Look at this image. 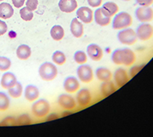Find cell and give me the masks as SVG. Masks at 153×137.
Segmentation results:
<instances>
[{
  "mask_svg": "<svg viewBox=\"0 0 153 137\" xmlns=\"http://www.w3.org/2000/svg\"><path fill=\"white\" fill-rule=\"evenodd\" d=\"M111 60L116 65L129 67L136 62V54L130 49H119L113 52Z\"/></svg>",
  "mask_w": 153,
  "mask_h": 137,
  "instance_id": "1",
  "label": "cell"
},
{
  "mask_svg": "<svg viewBox=\"0 0 153 137\" xmlns=\"http://www.w3.org/2000/svg\"><path fill=\"white\" fill-rule=\"evenodd\" d=\"M133 23V17L127 12L116 13L112 21V27L115 30H123L128 28Z\"/></svg>",
  "mask_w": 153,
  "mask_h": 137,
  "instance_id": "2",
  "label": "cell"
},
{
  "mask_svg": "<svg viewBox=\"0 0 153 137\" xmlns=\"http://www.w3.org/2000/svg\"><path fill=\"white\" fill-rule=\"evenodd\" d=\"M57 68L53 63L46 62L41 64L39 68V74L42 80L45 81H51L54 80L57 76Z\"/></svg>",
  "mask_w": 153,
  "mask_h": 137,
  "instance_id": "3",
  "label": "cell"
},
{
  "mask_svg": "<svg viewBox=\"0 0 153 137\" xmlns=\"http://www.w3.org/2000/svg\"><path fill=\"white\" fill-rule=\"evenodd\" d=\"M50 104L46 100H39L33 103L31 107V112L34 117L38 118H43L50 112Z\"/></svg>",
  "mask_w": 153,
  "mask_h": 137,
  "instance_id": "4",
  "label": "cell"
},
{
  "mask_svg": "<svg viewBox=\"0 0 153 137\" xmlns=\"http://www.w3.org/2000/svg\"><path fill=\"white\" fill-rule=\"evenodd\" d=\"M117 38L121 44L125 45H133L137 40L136 31L128 27L120 31L117 34Z\"/></svg>",
  "mask_w": 153,
  "mask_h": 137,
  "instance_id": "5",
  "label": "cell"
},
{
  "mask_svg": "<svg viewBox=\"0 0 153 137\" xmlns=\"http://www.w3.org/2000/svg\"><path fill=\"white\" fill-rule=\"evenodd\" d=\"M136 34L137 40L142 41L149 40L153 36V26L148 22L142 23L137 26Z\"/></svg>",
  "mask_w": 153,
  "mask_h": 137,
  "instance_id": "6",
  "label": "cell"
},
{
  "mask_svg": "<svg viewBox=\"0 0 153 137\" xmlns=\"http://www.w3.org/2000/svg\"><path fill=\"white\" fill-rule=\"evenodd\" d=\"M135 16L142 23L150 22L153 20V9L151 7L140 6L135 11Z\"/></svg>",
  "mask_w": 153,
  "mask_h": 137,
  "instance_id": "7",
  "label": "cell"
},
{
  "mask_svg": "<svg viewBox=\"0 0 153 137\" xmlns=\"http://www.w3.org/2000/svg\"><path fill=\"white\" fill-rule=\"evenodd\" d=\"M77 76L83 83H89L94 80V72L90 66L82 64L77 69Z\"/></svg>",
  "mask_w": 153,
  "mask_h": 137,
  "instance_id": "8",
  "label": "cell"
},
{
  "mask_svg": "<svg viewBox=\"0 0 153 137\" xmlns=\"http://www.w3.org/2000/svg\"><path fill=\"white\" fill-rule=\"evenodd\" d=\"M57 103L62 109L65 110H73L76 107V101L71 95L63 94L57 99Z\"/></svg>",
  "mask_w": 153,
  "mask_h": 137,
  "instance_id": "9",
  "label": "cell"
},
{
  "mask_svg": "<svg viewBox=\"0 0 153 137\" xmlns=\"http://www.w3.org/2000/svg\"><path fill=\"white\" fill-rule=\"evenodd\" d=\"M76 16L79 20H80L83 23L88 24L93 22L94 19V13L93 10L90 9L88 7H79L77 12H76Z\"/></svg>",
  "mask_w": 153,
  "mask_h": 137,
  "instance_id": "10",
  "label": "cell"
},
{
  "mask_svg": "<svg viewBox=\"0 0 153 137\" xmlns=\"http://www.w3.org/2000/svg\"><path fill=\"white\" fill-rule=\"evenodd\" d=\"M76 101L79 106L87 107L89 105L92 101V95L89 90L81 89L78 91L76 94Z\"/></svg>",
  "mask_w": 153,
  "mask_h": 137,
  "instance_id": "11",
  "label": "cell"
},
{
  "mask_svg": "<svg viewBox=\"0 0 153 137\" xmlns=\"http://www.w3.org/2000/svg\"><path fill=\"white\" fill-rule=\"evenodd\" d=\"M63 87L67 93L73 94L79 91L80 85H79L78 80L75 76H68L64 81Z\"/></svg>",
  "mask_w": 153,
  "mask_h": 137,
  "instance_id": "12",
  "label": "cell"
},
{
  "mask_svg": "<svg viewBox=\"0 0 153 137\" xmlns=\"http://www.w3.org/2000/svg\"><path fill=\"white\" fill-rule=\"evenodd\" d=\"M87 53L91 59L94 61H100L103 57L102 48L96 44H90L87 47Z\"/></svg>",
  "mask_w": 153,
  "mask_h": 137,
  "instance_id": "13",
  "label": "cell"
},
{
  "mask_svg": "<svg viewBox=\"0 0 153 137\" xmlns=\"http://www.w3.org/2000/svg\"><path fill=\"white\" fill-rule=\"evenodd\" d=\"M114 80L117 87L120 88L129 81V77L125 69L118 68L114 73Z\"/></svg>",
  "mask_w": 153,
  "mask_h": 137,
  "instance_id": "14",
  "label": "cell"
},
{
  "mask_svg": "<svg viewBox=\"0 0 153 137\" xmlns=\"http://www.w3.org/2000/svg\"><path fill=\"white\" fill-rule=\"evenodd\" d=\"M17 80H16V76L12 72H6L4 73L1 79V86L4 90H8L10 88L13 87L16 84Z\"/></svg>",
  "mask_w": 153,
  "mask_h": 137,
  "instance_id": "15",
  "label": "cell"
},
{
  "mask_svg": "<svg viewBox=\"0 0 153 137\" xmlns=\"http://www.w3.org/2000/svg\"><path fill=\"white\" fill-rule=\"evenodd\" d=\"M59 9L66 13H73L78 7V3L76 0H60L58 3Z\"/></svg>",
  "mask_w": 153,
  "mask_h": 137,
  "instance_id": "16",
  "label": "cell"
},
{
  "mask_svg": "<svg viewBox=\"0 0 153 137\" xmlns=\"http://www.w3.org/2000/svg\"><path fill=\"white\" fill-rule=\"evenodd\" d=\"M102 13L107 17H112L119 12V7L114 2H106L101 7Z\"/></svg>",
  "mask_w": 153,
  "mask_h": 137,
  "instance_id": "17",
  "label": "cell"
},
{
  "mask_svg": "<svg viewBox=\"0 0 153 137\" xmlns=\"http://www.w3.org/2000/svg\"><path fill=\"white\" fill-rule=\"evenodd\" d=\"M71 32L73 34V36L75 38H80L84 34V26L81 22L79 21L78 18L72 19L71 22Z\"/></svg>",
  "mask_w": 153,
  "mask_h": 137,
  "instance_id": "18",
  "label": "cell"
},
{
  "mask_svg": "<svg viewBox=\"0 0 153 137\" xmlns=\"http://www.w3.org/2000/svg\"><path fill=\"white\" fill-rule=\"evenodd\" d=\"M39 97V91L36 86L29 85L25 89V98L29 102H34Z\"/></svg>",
  "mask_w": 153,
  "mask_h": 137,
  "instance_id": "19",
  "label": "cell"
},
{
  "mask_svg": "<svg viewBox=\"0 0 153 137\" xmlns=\"http://www.w3.org/2000/svg\"><path fill=\"white\" fill-rule=\"evenodd\" d=\"M94 20L97 25L101 26H106L111 22V17H107L106 16H104L102 13L101 8H97L94 13Z\"/></svg>",
  "mask_w": 153,
  "mask_h": 137,
  "instance_id": "20",
  "label": "cell"
},
{
  "mask_svg": "<svg viewBox=\"0 0 153 137\" xmlns=\"http://www.w3.org/2000/svg\"><path fill=\"white\" fill-rule=\"evenodd\" d=\"M16 53L19 59L27 60L31 56V49L26 44H21L16 49Z\"/></svg>",
  "mask_w": 153,
  "mask_h": 137,
  "instance_id": "21",
  "label": "cell"
},
{
  "mask_svg": "<svg viewBox=\"0 0 153 137\" xmlns=\"http://www.w3.org/2000/svg\"><path fill=\"white\" fill-rule=\"evenodd\" d=\"M14 14L13 7L8 3H0V17L3 19H9Z\"/></svg>",
  "mask_w": 153,
  "mask_h": 137,
  "instance_id": "22",
  "label": "cell"
},
{
  "mask_svg": "<svg viewBox=\"0 0 153 137\" xmlns=\"http://www.w3.org/2000/svg\"><path fill=\"white\" fill-rule=\"evenodd\" d=\"M117 88L116 87L115 84L111 81H103L101 85V93L104 97H107L116 91Z\"/></svg>",
  "mask_w": 153,
  "mask_h": 137,
  "instance_id": "23",
  "label": "cell"
},
{
  "mask_svg": "<svg viewBox=\"0 0 153 137\" xmlns=\"http://www.w3.org/2000/svg\"><path fill=\"white\" fill-rule=\"evenodd\" d=\"M96 76L101 81H108L111 80L112 73L106 67H99L96 70Z\"/></svg>",
  "mask_w": 153,
  "mask_h": 137,
  "instance_id": "24",
  "label": "cell"
},
{
  "mask_svg": "<svg viewBox=\"0 0 153 137\" xmlns=\"http://www.w3.org/2000/svg\"><path fill=\"white\" fill-rule=\"evenodd\" d=\"M51 37L53 38L54 40L59 41L61 40H62L64 35H65V31L64 29L62 28V26H61L59 25H53L50 31Z\"/></svg>",
  "mask_w": 153,
  "mask_h": 137,
  "instance_id": "25",
  "label": "cell"
},
{
  "mask_svg": "<svg viewBox=\"0 0 153 137\" xmlns=\"http://www.w3.org/2000/svg\"><path fill=\"white\" fill-rule=\"evenodd\" d=\"M8 91V94L13 99H18L22 96V92H23V88L22 85L20 82H16V84L13 87L10 88L7 90Z\"/></svg>",
  "mask_w": 153,
  "mask_h": 137,
  "instance_id": "26",
  "label": "cell"
},
{
  "mask_svg": "<svg viewBox=\"0 0 153 137\" xmlns=\"http://www.w3.org/2000/svg\"><path fill=\"white\" fill-rule=\"evenodd\" d=\"M52 59H53V62L56 63V65L62 66L65 64V62L66 61V58L65 53H63L62 52L57 50V51L53 53V56H52Z\"/></svg>",
  "mask_w": 153,
  "mask_h": 137,
  "instance_id": "27",
  "label": "cell"
},
{
  "mask_svg": "<svg viewBox=\"0 0 153 137\" xmlns=\"http://www.w3.org/2000/svg\"><path fill=\"white\" fill-rule=\"evenodd\" d=\"M9 97L3 92H0V112H5L9 109Z\"/></svg>",
  "mask_w": 153,
  "mask_h": 137,
  "instance_id": "28",
  "label": "cell"
},
{
  "mask_svg": "<svg viewBox=\"0 0 153 137\" xmlns=\"http://www.w3.org/2000/svg\"><path fill=\"white\" fill-rule=\"evenodd\" d=\"M20 16L22 20H24L25 22H30L34 17V13H33V11H31L29 7H24L20 10Z\"/></svg>",
  "mask_w": 153,
  "mask_h": 137,
  "instance_id": "29",
  "label": "cell"
},
{
  "mask_svg": "<svg viewBox=\"0 0 153 137\" xmlns=\"http://www.w3.org/2000/svg\"><path fill=\"white\" fill-rule=\"evenodd\" d=\"M74 60L78 64H80V65L85 64V63L87 62V55H86V53L84 51L79 50V51H76L75 54H74Z\"/></svg>",
  "mask_w": 153,
  "mask_h": 137,
  "instance_id": "30",
  "label": "cell"
},
{
  "mask_svg": "<svg viewBox=\"0 0 153 137\" xmlns=\"http://www.w3.org/2000/svg\"><path fill=\"white\" fill-rule=\"evenodd\" d=\"M12 65L11 60L7 57H0V71L1 72H6L9 70Z\"/></svg>",
  "mask_w": 153,
  "mask_h": 137,
  "instance_id": "31",
  "label": "cell"
},
{
  "mask_svg": "<svg viewBox=\"0 0 153 137\" xmlns=\"http://www.w3.org/2000/svg\"><path fill=\"white\" fill-rule=\"evenodd\" d=\"M16 124L17 125H29L31 124V119L26 114L22 115L16 119Z\"/></svg>",
  "mask_w": 153,
  "mask_h": 137,
  "instance_id": "32",
  "label": "cell"
},
{
  "mask_svg": "<svg viewBox=\"0 0 153 137\" xmlns=\"http://www.w3.org/2000/svg\"><path fill=\"white\" fill-rule=\"evenodd\" d=\"M144 66H145V63L144 64H141V65L137 66H134L133 67H131L130 71H129V75H130V77H134L136 74H137L138 72H140L141 70L143 69Z\"/></svg>",
  "mask_w": 153,
  "mask_h": 137,
  "instance_id": "33",
  "label": "cell"
},
{
  "mask_svg": "<svg viewBox=\"0 0 153 137\" xmlns=\"http://www.w3.org/2000/svg\"><path fill=\"white\" fill-rule=\"evenodd\" d=\"M38 4H39L38 0H26V2H25L26 7H29L31 11H34V10L37 9Z\"/></svg>",
  "mask_w": 153,
  "mask_h": 137,
  "instance_id": "34",
  "label": "cell"
},
{
  "mask_svg": "<svg viewBox=\"0 0 153 137\" xmlns=\"http://www.w3.org/2000/svg\"><path fill=\"white\" fill-rule=\"evenodd\" d=\"M16 121L15 120L14 118H13V117H8V118H7L3 120L2 123L0 124V126L1 125H3V126H13V125L16 124Z\"/></svg>",
  "mask_w": 153,
  "mask_h": 137,
  "instance_id": "35",
  "label": "cell"
},
{
  "mask_svg": "<svg viewBox=\"0 0 153 137\" xmlns=\"http://www.w3.org/2000/svg\"><path fill=\"white\" fill-rule=\"evenodd\" d=\"M136 3L142 7H150L153 4V0H135Z\"/></svg>",
  "mask_w": 153,
  "mask_h": 137,
  "instance_id": "36",
  "label": "cell"
},
{
  "mask_svg": "<svg viewBox=\"0 0 153 137\" xmlns=\"http://www.w3.org/2000/svg\"><path fill=\"white\" fill-rule=\"evenodd\" d=\"M88 3L92 7H98L102 5V0H87Z\"/></svg>",
  "mask_w": 153,
  "mask_h": 137,
  "instance_id": "37",
  "label": "cell"
},
{
  "mask_svg": "<svg viewBox=\"0 0 153 137\" xmlns=\"http://www.w3.org/2000/svg\"><path fill=\"white\" fill-rule=\"evenodd\" d=\"M7 25L6 22L0 20V36L7 33Z\"/></svg>",
  "mask_w": 153,
  "mask_h": 137,
  "instance_id": "38",
  "label": "cell"
},
{
  "mask_svg": "<svg viewBox=\"0 0 153 137\" xmlns=\"http://www.w3.org/2000/svg\"><path fill=\"white\" fill-rule=\"evenodd\" d=\"M12 1H13V4L15 7L20 8L24 5V3L26 0H12Z\"/></svg>",
  "mask_w": 153,
  "mask_h": 137,
  "instance_id": "39",
  "label": "cell"
},
{
  "mask_svg": "<svg viewBox=\"0 0 153 137\" xmlns=\"http://www.w3.org/2000/svg\"><path fill=\"white\" fill-rule=\"evenodd\" d=\"M124 1H131V0H124Z\"/></svg>",
  "mask_w": 153,
  "mask_h": 137,
  "instance_id": "40",
  "label": "cell"
},
{
  "mask_svg": "<svg viewBox=\"0 0 153 137\" xmlns=\"http://www.w3.org/2000/svg\"><path fill=\"white\" fill-rule=\"evenodd\" d=\"M0 1H4V0H0Z\"/></svg>",
  "mask_w": 153,
  "mask_h": 137,
  "instance_id": "41",
  "label": "cell"
}]
</instances>
